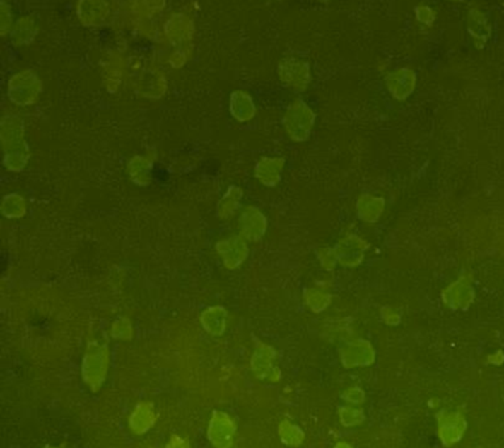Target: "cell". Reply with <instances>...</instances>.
<instances>
[{
    "label": "cell",
    "instance_id": "obj_1",
    "mask_svg": "<svg viewBox=\"0 0 504 448\" xmlns=\"http://www.w3.org/2000/svg\"><path fill=\"white\" fill-rule=\"evenodd\" d=\"M441 298L450 310H468L469 305L474 302V287L471 277L461 275L455 284L448 286Z\"/></svg>",
    "mask_w": 504,
    "mask_h": 448
},
{
    "label": "cell",
    "instance_id": "obj_2",
    "mask_svg": "<svg viewBox=\"0 0 504 448\" xmlns=\"http://www.w3.org/2000/svg\"><path fill=\"white\" fill-rule=\"evenodd\" d=\"M369 244L356 235H347L340 238L336 247L334 248L335 256L340 265L344 267H356L364 258V252Z\"/></svg>",
    "mask_w": 504,
    "mask_h": 448
},
{
    "label": "cell",
    "instance_id": "obj_3",
    "mask_svg": "<svg viewBox=\"0 0 504 448\" xmlns=\"http://www.w3.org/2000/svg\"><path fill=\"white\" fill-rule=\"evenodd\" d=\"M314 116L307 108H295L288 113L285 126L291 138L295 142H305L312 131Z\"/></svg>",
    "mask_w": 504,
    "mask_h": 448
},
{
    "label": "cell",
    "instance_id": "obj_4",
    "mask_svg": "<svg viewBox=\"0 0 504 448\" xmlns=\"http://www.w3.org/2000/svg\"><path fill=\"white\" fill-rule=\"evenodd\" d=\"M240 236L257 241L266 232V220L264 215L257 209H247L239 220Z\"/></svg>",
    "mask_w": 504,
    "mask_h": 448
},
{
    "label": "cell",
    "instance_id": "obj_5",
    "mask_svg": "<svg viewBox=\"0 0 504 448\" xmlns=\"http://www.w3.org/2000/svg\"><path fill=\"white\" fill-rule=\"evenodd\" d=\"M233 422L230 421L225 414L216 413L209 426V438L214 443V446L218 448L229 447L233 442Z\"/></svg>",
    "mask_w": 504,
    "mask_h": 448
},
{
    "label": "cell",
    "instance_id": "obj_6",
    "mask_svg": "<svg viewBox=\"0 0 504 448\" xmlns=\"http://www.w3.org/2000/svg\"><path fill=\"white\" fill-rule=\"evenodd\" d=\"M105 356L107 354H104L102 349H98L93 353H88L84 363H83V375L86 376L87 380H91L90 383L92 385V388L100 385L101 379L107 373V357Z\"/></svg>",
    "mask_w": 504,
    "mask_h": 448
},
{
    "label": "cell",
    "instance_id": "obj_7",
    "mask_svg": "<svg viewBox=\"0 0 504 448\" xmlns=\"http://www.w3.org/2000/svg\"><path fill=\"white\" fill-rule=\"evenodd\" d=\"M385 209V201L382 198H377L369 194H364L358 198L356 210L360 219L367 223H375L380 219L381 214Z\"/></svg>",
    "mask_w": 504,
    "mask_h": 448
},
{
    "label": "cell",
    "instance_id": "obj_8",
    "mask_svg": "<svg viewBox=\"0 0 504 448\" xmlns=\"http://www.w3.org/2000/svg\"><path fill=\"white\" fill-rule=\"evenodd\" d=\"M283 167H284V160L283 159L264 157L257 165V178L262 183H266V185L275 186L276 183H279V180H280Z\"/></svg>",
    "mask_w": 504,
    "mask_h": 448
},
{
    "label": "cell",
    "instance_id": "obj_9",
    "mask_svg": "<svg viewBox=\"0 0 504 448\" xmlns=\"http://www.w3.org/2000/svg\"><path fill=\"white\" fill-rule=\"evenodd\" d=\"M303 296L310 310L314 312L324 311L331 302L330 293L322 287H309L303 291Z\"/></svg>",
    "mask_w": 504,
    "mask_h": 448
},
{
    "label": "cell",
    "instance_id": "obj_10",
    "mask_svg": "<svg viewBox=\"0 0 504 448\" xmlns=\"http://www.w3.org/2000/svg\"><path fill=\"white\" fill-rule=\"evenodd\" d=\"M220 252L223 255L226 265L229 264L231 255H235L239 264L245 261V258L247 256V247L245 244L243 240L238 238H229L223 243H220Z\"/></svg>",
    "mask_w": 504,
    "mask_h": 448
},
{
    "label": "cell",
    "instance_id": "obj_11",
    "mask_svg": "<svg viewBox=\"0 0 504 448\" xmlns=\"http://www.w3.org/2000/svg\"><path fill=\"white\" fill-rule=\"evenodd\" d=\"M146 408L147 405H145L143 409H138V411H136L134 417H138V420L137 418H131V422L136 421V423H131V425H133L134 430L138 431V432L141 431L139 428H142V431L148 430L150 423L153 421L151 412H150V409H146Z\"/></svg>",
    "mask_w": 504,
    "mask_h": 448
},
{
    "label": "cell",
    "instance_id": "obj_12",
    "mask_svg": "<svg viewBox=\"0 0 504 448\" xmlns=\"http://www.w3.org/2000/svg\"><path fill=\"white\" fill-rule=\"evenodd\" d=\"M320 260H321L322 265L324 269L327 270H331L334 269L335 265L338 264V260H336V256H335V252L334 249H322L320 250Z\"/></svg>",
    "mask_w": 504,
    "mask_h": 448
}]
</instances>
